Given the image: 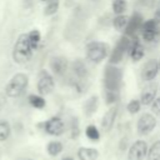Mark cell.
Instances as JSON below:
<instances>
[{
  "label": "cell",
  "mask_w": 160,
  "mask_h": 160,
  "mask_svg": "<svg viewBox=\"0 0 160 160\" xmlns=\"http://www.w3.org/2000/svg\"><path fill=\"white\" fill-rule=\"evenodd\" d=\"M104 96H105V102H106L108 105H111V104H114V102L118 101V99H119V92L110 91V90H105Z\"/></svg>",
  "instance_id": "cell-29"
},
{
  "label": "cell",
  "mask_w": 160,
  "mask_h": 160,
  "mask_svg": "<svg viewBox=\"0 0 160 160\" xmlns=\"http://www.w3.org/2000/svg\"><path fill=\"white\" fill-rule=\"evenodd\" d=\"M128 21H129V16L128 15H124V14H120V15H116L112 20V25L115 28L116 31H124L126 25H128Z\"/></svg>",
  "instance_id": "cell-23"
},
{
  "label": "cell",
  "mask_w": 160,
  "mask_h": 160,
  "mask_svg": "<svg viewBox=\"0 0 160 160\" xmlns=\"http://www.w3.org/2000/svg\"><path fill=\"white\" fill-rule=\"evenodd\" d=\"M11 135V125L6 119H0V142L6 141Z\"/></svg>",
  "instance_id": "cell-22"
},
{
  "label": "cell",
  "mask_w": 160,
  "mask_h": 160,
  "mask_svg": "<svg viewBox=\"0 0 160 160\" xmlns=\"http://www.w3.org/2000/svg\"><path fill=\"white\" fill-rule=\"evenodd\" d=\"M28 102L30 104V106H32L34 109H39V110L46 106V100L44 99V96L39 94H30L28 96Z\"/></svg>",
  "instance_id": "cell-21"
},
{
  "label": "cell",
  "mask_w": 160,
  "mask_h": 160,
  "mask_svg": "<svg viewBox=\"0 0 160 160\" xmlns=\"http://www.w3.org/2000/svg\"><path fill=\"white\" fill-rule=\"evenodd\" d=\"M71 70L78 80H84L88 76V68L81 59H76L71 62Z\"/></svg>",
  "instance_id": "cell-17"
},
{
  "label": "cell",
  "mask_w": 160,
  "mask_h": 160,
  "mask_svg": "<svg viewBox=\"0 0 160 160\" xmlns=\"http://www.w3.org/2000/svg\"><path fill=\"white\" fill-rule=\"evenodd\" d=\"M32 54H34V51L31 50V48L29 45L26 32L20 34L12 46V51H11L12 61L19 65H24L31 60Z\"/></svg>",
  "instance_id": "cell-1"
},
{
  "label": "cell",
  "mask_w": 160,
  "mask_h": 160,
  "mask_svg": "<svg viewBox=\"0 0 160 160\" xmlns=\"http://www.w3.org/2000/svg\"><path fill=\"white\" fill-rule=\"evenodd\" d=\"M44 131L51 136H60L65 131V124L61 118L59 116H51L46 121L41 124Z\"/></svg>",
  "instance_id": "cell-7"
},
{
  "label": "cell",
  "mask_w": 160,
  "mask_h": 160,
  "mask_svg": "<svg viewBox=\"0 0 160 160\" xmlns=\"http://www.w3.org/2000/svg\"><path fill=\"white\" fill-rule=\"evenodd\" d=\"M62 149H64L62 144H61L60 141H56V140L50 141V142H48V145H46V151H48V154H49L50 156H58V155L62 151Z\"/></svg>",
  "instance_id": "cell-24"
},
{
  "label": "cell",
  "mask_w": 160,
  "mask_h": 160,
  "mask_svg": "<svg viewBox=\"0 0 160 160\" xmlns=\"http://www.w3.org/2000/svg\"><path fill=\"white\" fill-rule=\"evenodd\" d=\"M148 160H160V140L155 141L146 154Z\"/></svg>",
  "instance_id": "cell-26"
},
{
  "label": "cell",
  "mask_w": 160,
  "mask_h": 160,
  "mask_svg": "<svg viewBox=\"0 0 160 160\" xmlns=\"http://www.w3.org/2000/svg\"><path fill=\"white\" fill-rule=\"evenodd\" d=\"M128 54L131 58L132 61H139L144 58L145 55V49L142 46V44L139 41V39L136 36H130V44H129V49H128Z\"/></svg>",
  "instance_id": "cell-11"
},
{
  "label": "cell",
  "mask_w": 160,
  "mask_h": 160,
  "mask_svg": "<svg viewBox=\"0 0 160 160\" xmlns=\"http://www.w3.org/2000/svg\"><path fill=\"white\" fill-rule=\"evenodd\" d=\"M28 85H29V76L25 72H16L10 78V80L5 85L4 89L5 95L8 98L16 99L25 92Z\"/></svg>",
  "instance_id": "cell-2"
},
{
  "label": "cell",
  "mask_w": 160,
  "mask_h": 160,
  "mask_svg": "<svg viewBox=\"0 0 160 160\" xmlns=\"http://www.w3.org/2000/svg\"><path fill=\"white\" fill-rule=\"evenodd\" d=\"M99 152L94 148H79L78 149V158L80 160H96Z\"/></svg>",
  "instance_id": "cell-19"
},
{
  "label": "cell",
  "mask_w": 160,
  "mask_h": 160,
  "mask_svg": "<svg viewBox=\"0 0 160 160\" xmlns=\"http://www.w3.org/2000/svg\"><path fill=\"white\" fill-rule=\"evenodd\" d=\"M59 6H60V0H48L46 5L44 8V15L51 16V15L56 14V11L59 10Z\"/></svg>",
  "instance_id": "cell-25"
},
{
  "label": "cell",
  "mask_w": 160,
  "mask_h": 160,
  "mask_svg": "<svg viewBox=\"0 0 160 160\" xmlns=\"http://www.w3.org/2000/svg\"><path fill=\"white\" fill-rule=\"evenodd\" d=\"M40 1H48V0H40Z\"/></svg>",
  "instance_id": "cell-36"
},
{
  "label": "cell",
  "mask_w": 160,
  "mask_h": 160,
  "mask_svg": "<svg viewBox=\"0 0 160 160\" xmlns=\"http://www.w3.org/2000/svg\"><path fill=\"white\" fill-rule=\"evenodd\" d=\"M26 35H28V41H29V45H30L31 50L32 51H36L38 48H39V45H40V41H41V34H40V31L36 30V29H32L29 32H26Z\"/></svg>",
  "instance_id": "cell-20"
},
{
  "label": "cell",
  "mask_w": 160,
  "mask_h": 160,
  "mask_svg": "<svg viewBox=\"0 0 160 160\" xmlns=\"http://www.w3.org/2000/svg\"><path fill=\"white\" fill-rule=\"evenodd\" d=\"M116 114H118V106H111L102 116L101 119V129L104 131H109L114 122H115V119H116Z\"/></svg>",
  "instance_id": "cell-16"
},
{
  "label": "cell",
  "mask_w": 160,
  "mask_h": 160,
  "mask_svg": "<svg viewBox=\"0 0 160 160\" xmlns=\"http://www.w3.org/2000/svg\"><path fill=\"white\" fill-rule=\"evenodd\" d=\"M85 134H86L88 139H90V140L96 141V140L100 139V132H99V130L95 125H88L86 129H85Z\"/></svg>",
  "instance_id": "cell-28"
},
{
  "label": "cell",
  "mask_w": 160,
  "mask_h": 160,
  "mask_svg": "<svg viewBox=\"0 0 160 160\" xmlns=\"http://www.w3.org/2000/svg\"><path fill=\"white\" fill-rule=\"evenodd\" d=\"M108 51H109V48L105 42L91 41L86 45V59L94 64L101 62L108 56Z\"/></svg>",
  "instance_id": "cell-4"
},
{
  "label": "cell",
  "mask_w": 160,
  "mask_h": 160,
  "mask_svg": "<svg viewBox=\"0 0 160 160\" xmlns=\"http://www.w3.org/2000/svg\"><path fill=\"white\" fill-rule=\"evenodd\" d=\"M155 126H156L155 116L149 112H145L139 118L138 124H136V130L139 135H148L154 130Z\"/></svg>",
  "instance_id": "cell-8"
},
{
  "label": "cell",
  "mask_w": 160,
  "mask_h": 160,
  "mask_svg": "<svg viewBox=\"0 0 160 160\" xmlns=\"http://www.w3.org/2000/svg\"><path fill=\"white\" fill-rule=\"evenodd\" d=\"M158 66H159V70H160V59L158 60Z\"/></svg>",
  "instance_id": "cell-34"
},
{
  "label": "cell",
  "mask_w": 160,
  "mask_h": 160,
  "mask_svg": "<svg viewBox=\"0 0 160 160\" xmlns=\"http://www.w3.org/2000/svg\"><path fill=\"white\" fill-rule=\"evenodd\" d=\"M22 160H32V159H29V158H26V159H22Z\"/></svg>",
  "instance_id": "cell-35"
},
{
  "label": "cell",
  "mask_w": 160,
  "mask_h": 160,
  "mask_svg": "<svg viewBox=\"0 0 160 160\" xmlns=\"http://www.w3.org/2000/svg\"><path fill=\"white\" fill-rule=\"evenodd\" d=\"M129 44H130V38L126 36V35H122L118 40L114 49L111 50V54H110V58H109V64H112V65L119 64L124 59L125 54L128 52Z\"/></svg>",
  "instance_id": "cell-6"
},
{
  "label": "cell",
  "mask_w": 160,
  "mask_h": 160,
  "mask_svg": "<svg viewBox=\"0 0 160 160\" xmlns=\"http://www.w3.org/2000/svg\"><path fill=\"white\" fill-rule=\"evenodd\" d=\"M140 108H141V104H140V100H131L128 105H126V110L130 112V114H136L140 111Z\"/></svg>",
  "instance_id": "cell-30"
},
{
  "label": "cell",
  "mask_w": 160,
  "mask_h": 160,
  "mask_svg": "<svg viewBox=\"0 0 160 160\" xmlns=\"http://www.w3.org/2000/svg\"><path fill=\"white\" fill-rule=\"evenodd\" d=\"M36 89H38L39 95H41V96L49 95V94H51L54 91V89H55V80H54L52 75L46 69H41L39 71Z\"/></svg>",
  "instance_id": "cell-5"
},
{
  "label": "cell",
  "mask_w": 160,
  "mask_h": 160,
  "mask_svg": "<svg viewBox=\"0 0 160 160\" xmlns=\"http://www.w3.org/2000/svg\"><path fill=\"white\" fill-rule=\"evenodd\" d=\"M154 19L160 24V9H158V10L155 11V16H154Z\"/></svg>",
  "instance_id": "cell-32"
},
{
  "label": "cell",
  "mask_w": 160,
  "mask_h": 160,
  "mask_svg": "<svg viewBox=\"0 0 160 160\" xmlns=\"http://www.w3.org/2000/svg\"><path fill=\"white\" fill-rule=\"evenodd\" d=\"M126 6H128L126 0H114V1H112V5H111L112 11H114L116 15L124 14L125 10H126Z\"/></svg>",
  "instance_id": "cell-27"
},
{
  "label": "cell",
  "mask_w": 160,
  "mask_h": 160,
  "mask_svg": "<svg viewBox=\"0 0 160 160\" xmlns=\"http://www.w3.org/2000/svg\"><path fill=\"white\" fill-rule=\"evenodd\" d=\"M140 29H141V38L148 42L154 41L155 38L159 35V22L155 19L146 20L145 22H142Z\"/></svg>",
  "instance_id": "cell-9"
},
{
  "label": "cell",
  "mask_w": 160,
  "mask_h": 160,
  "mask_svg": "<svg viewBox=\"0 0 160 160\" xmlns=\"http://www.w3.org/2000/svg\"><path fill=\"white\" fill-rule=\"evenodd\" d=\"M158 72H159L158 60L156 59H150L141 68V79L144 81H151L156 78Z\"/></svg>",
  "instance_id": "cell-13"
},
{
  "label": "cell",
  "mask_w": 160,
  "mask_h": 160,
  "mask_svg": "<svg viewBox=\"0 0 160 160\" xmlns=\"http://www.w3.org/2000/svg\"><path fill=\"white\" fill-rule=\"evenodd\" d=\"M49 66H50V70L52 71V74H55L58 76H62L69 69V61L65 56L56 55L50 59Z\"/></svg>",
  "instance_id": "cell-10"
},
{
  "label": "cell",
  "mask_w": 160,
  "mask_h": 160,
  "mask_svg": "<svg viewBox=\"0 0 160 160\" xmlns=\"http://www.w3.org/2000/svg\"><path fill=\"white\" fill-rule=\"evenodd\" d=\"M98 106H99V98L96 95L90 96L84 102V106H82L85 116H91L92 114H95V111L98 110Z\"/></svg>",
  "instance_id": "cell-18"
},
{
  "label": "cell",
  "mask_w": 160,
  "mask_h": 160,
  "mask_svg": "<svg viewBox=\"0 0 160 160\" xmlns=\"http://www.w3.org/2000/svg\"><path fill=\"white\" fill-rule=\"evenodd\" d=\"M122 82V70L116 65L108 64L104 69V86L105 90L119 92Z\"/></svg>",
  "instance_id": "cell-3"
},
{
  "label": "cell",
  "mask_w": 160,
  "mask_h": 160,
  "mask_svg": "<svg viewBox=\"0 0 160 160\" xmlns=\"http://www.w3.org/2000/svg\"><path fill=\"white\" fill-rule=\"evenodd\" d=\"M151 109L156 115H160V96L154 99V101L151 102Z\"/></svg>",
  "instance_id": "cell-31"
},
{
  "label": "cell",
  "mask_w": 160,
  "mask_h": 160,
  "mask_svg": "<svg viewBox=\"0 0 160 160\" xmlns=\"http://www.w3.org/2000/svg\"><path fill=\"white\" fill-rule=\"evenodd\" d=\"M156 92H158V84L155 82H150L149 85H146L142 91H141V96H140V104L141 105H151V102L154 101V99L156 98Z\"/></svg>",
  "instance_id": "cell-15"
},
{
  "label": "cell",
  "mask_w": 160,
  "mask_h": 160,
  "mask_svg": "<svg viewBox=\"0 0 160 160\" xmlns=\"http://www.w3.org/2000/svg\"><path fill=\"white\" fill-rule=\"evenodd\" d=\"M61 160H74L72 158H70V156H66V158H62Z\"/></svg>",
  "instance_id": "cell-33"
},
{
  "label": "cell",
  "mask_w": 160,
  "mask_h": 160,
  "mask_svg": "<svg viewBox=\"0 0 160 160\" xmlns=\"http://www.w3.org/2000/svg\"><path fill=\"white\" fill-rule=\"evenodd\" d=\"M142 15L141 14H139V12H134L130 18H129V21H128V25H126V28H125V30H124V35H126V36H134L135 35V32L138 31V30H140V28H141V25H142Z\"/></svg>",
  "instance_id": "cell-14"
},
{
  "label": "cell",
  "mask_w": 160,
  "mask_h": 160,
  "mask_svg": "<svg viewBox=\"0 0 160 160\" xmlns=\"http://www.w3.org/2000/svg\"><path fill=\"white\" fill-rule=\"evenodd\" d=\"M148 154V144L144 140H136L129 149V160H144Z\"/></svg>",
  "instance_id": "cell-12"
}]
</instances>
